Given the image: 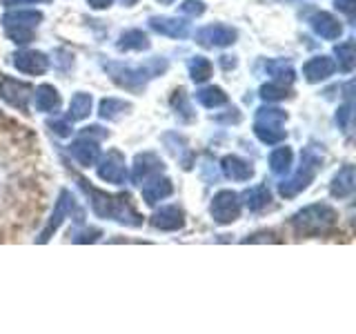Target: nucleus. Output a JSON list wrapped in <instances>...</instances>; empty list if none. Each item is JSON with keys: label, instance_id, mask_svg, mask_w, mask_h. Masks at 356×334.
Instances as JSON below:
<instances>
[{"label": "nucleus", "instance_id": "7ed1b4c3", "mask_svg": "<svg viewBox=\"0 0 356 334\" xmlns=\"http://www.w3.org/2000/svg\"><path fill=\"white\" fill-rule=\"evenodd\" d=\"M339 214L337 209L327 203H314L303 209H298L289 221L292 230L298 237H323L327 234L334 225H337Z\"/></svg>", "mask_w": 356, "mask_h": 334}, {"label": "nucleus", "instance_id": "a878e982", "mask_svg": "<svg viewBox=\"0 0 356 334\" xmlns=\"http://www.w3.org/2000/svg\"><path fill=\"white\" fill-rule=\"evenodd\" d=\"M92 105H94L92 94L78 92L72 98V103H70V114H67V118H70V120H83V118H87L89 114H92Z\"/></svg>", "mask_w": 356, "mask_h": 334}, {"label": "nucleus", "instance_id": "dca6fc26", "mask_svg": "<svg viewBox=\"0 0 356 334\" xmlns=\"http://www.w3.org/2000/svg\"><path fill=\"white\" fill-rule=\"evenodd\" d=\"M149 27L161 33V36H167V38H187L189 33V25L181 18H172V16H152L149 18Z\"/></svg>", "mask_w": 356, "mask_h": 334}, {"label": "nucleus", "instance_id": "9b49d317", "mask_svg": "<svg viewBox=\"0 0 356 334\" xmlns=\"http://www.w3.org/2000/svg\"><path fill=\"white\" fill-rule=\"evenodd\" d=\"M98 176L103 178L105 183L111 185H122L127 178V167H125V156L118 150H109L98 163Z\"/></svg>", "mask_w": 356, "mask_h": 334}, {"label": "nucleus", "instance_id": "4c0bfd02", "mask_svg": "<svg viewBox=\"0 0 356 334\" xmlns=\"http://www.w3.org/2000/svg\"><path fill=\"white\" fill-rule=\"evenodd\" d=\"M350 118H352V105H343L339 111H337V122L343 127V129H348L350 127Z\"/></svg>", "mask_w": 356, "mask_h": 334}, {"label": "nucleus", "instance_id": "c85d7f7f", "mask_svg": "<svg viewBox=\"0 0 356 334\" xmlns=\"http://www.w3.org/2000/svg\"><path fill=\"white\" fill-rule=\"evenodd\" d=\"M265 72L270 74L276 83H292L294 81V76H296V72H294V67H292V63H287V61H270L265 65Z\"/></svg>", "mask_w": 356, "mask_h": 334}, {"label": "nucleus", "instance_id": "72a5a7b5", "mask_svg": "<svg viewBox=\"0 0 356 334\" xmlns=\"http://www.w3.org/2000/svg\"><path fill=\"white\" fill-rule=\"evenodd\" d=\"M181 14L185 16H203L205 14V3H200V0H185V3L181 5Z\"/></svg>", "mask_w": 356, "mask_h": 334}, {"label": "nucleus", "instance_id": "4be33fe9", "mask_svg": "<svg viewBox=\"0 0 356 334\" xmlns=\"http://www.w3.org/2000/svg\"><path fill=\"white\" fill-rule=\"evenodd\" d=\"M149 36L143 29H127L120 33V38L116 42V47L120 51H145L149 49Z\"/></svg>", "mask_w": 356, "mask_h": 334}, {"label": "nucleus", "instance_id": "2f4dec72", "mask_svg": "<svg viewBox=\"0 0 356 334\" xmlns=\"http://www.w3.org/2000/svg\"><path fill=\"white\" fill-rule=\"evenodd\" d=\"M334 54H337V58H339V67H341V72H352L354 70V65H356V56H354V42L348 40V42H343V45H337V49H334Z\"/></svg>", "mask_w": 356, "mask_h": 334}, {"label": "nucleus", "instance_id": "1a4fd4ad", "mask_svg": "<svg viewBox=\"0 0 356 334\" xmlns=\"http://www.w3.org/2000/svg\"><path fill=\"white\" fill-rule=\"evenodd\" d=\"M33 94V89L27 83H20L16 78H0V98L9 103L11 107H16L22 114H27L29 109V98Z\"/></svg>", "mask_w": 356, "mask_h": 334}, {"label": "nucleus", "instance_id": "423d86ee", "mask_svg": "<svg viewBox=\"0 0 356 334\" xmlns=\"http://www.w3.org/2000/svg\"><path fill=\"white\" fill-rule=\"evenodd\" d=\"M42 14L33 9H16V11H7L3 16V27L5 33L11 42L16 45H27L33 40V29L40 25Z\"/></svg>", "mask_w": 356, "mask_h": 334}, {"label": "nucleus", "instance_id": "f704fd0d", "mask_svg": "<svg viewBox=\"0 0 356 334\" xmlns=\"http://www.w3.org/2000/svg\"><path fill=\"white\" fill-rule=\"evenodd\" d=\"M100 237H103V232L96 230V228H89V230H85V232H76V234H74V241H76V243H96Z\"/></svg>", "mask_w": 356, "mask_h": 334}, {"label": "nucleus", "instance_id": "e433bc0d", "mask_svg": "<svg viewBox=\"0 0 356 334\" xmlns=\"http://www.w3.org/2000/svg\"><path fill=\"white\" fill-rule=\"evenodd\" d=\"M243 243H281V239H276V234L272 232H259V234H254V237L245 239Z\"/></svg>", "mask_w": 356, "mask_h": 334}, {"label": "nucleus", "instance_id": "f03ea898", "mask_svg": "<svg viewBox=\"0 0 356 334\" xmlns=\"http://www.w3.org/2000/svg\"><path fill=\"white\" fill-rule=\"evenodd\" d=\"M103 70L109 74V78L118 87L127 89V92L140 94L152 78H159L161 74L167 72V61L165 58H152L145 65H125V63H105Z\"/></svg>", "mask_w": 356, "mask_h": 334}, {"label": "nucleus", "instance_id": "f8f14e48", "mask_svg": "<svg viewBox=\"0 0 356 334\" xmlns=\"http://www.w3.org/2000/svg\"><path fill=\"white\" fill-rule=\"evenodd\" d=\"M165 165L161 161L159 154L154 152H143L134 159V167H131V183L143 185L147 178L156 176V174H163Z\"/></svg>", "mask_w": 356, "mask_h": 334}, {"label": "nucleus", "instance_id": "a19ab883", "mask_svg": "<svg viewBox=\"0 0 356 334\" xmlns=\"http://www.w3.org/2000/svg\"><path fill=\"white\" fill-rule=\"evenodd\" d=\"M5 7H14V5H25V3H51V0H0Z\"/></svg>", "mask_w": 356, "mask_h": 334}, {"label": "nucleus", "instance_id": "39448f33", "mask_svg": "<svg viewBox=\"0 0 356 334\" xmlns=\"http://www.w3.org/2000/svg\"><path fill=\"white\" fill-rule=\"evenodd\" d=\"M287 114L278 107H259L254 118V134L265 145H278L285 141Z\"/></svg>", "mask_w": 356, "mask_h": 334}, {"label": "nucleus", "instance_id": "aec40b11", "mask_svg": "<svg viewBox=\"0 0 356 334\" xmlns=\"http://www.w3.org/2000/svg\"><path fill=\"white\" fill-rule=\"evenodd\" d=\"M220 170L227 178H232V181H238V183L250 181V178L254 176V167L248 161H243L241 156H234V154L225 156V159L220 161Z\"/></svg>", "mask_w": 356, "mask_h": 334}, {"label": "nucleus", "instance_id": "c9c22d12", "mask_svg": "<svg viewBox=\"0 0 356 334\" xmlns=\"http://www.w3.org/2000/svg\"><path fill=\"white\" fill-rule=\"evenodd\" d=\"M47 127L56 134V136H70V134H72V125H70V122H67V120H49L47 122Z\"/></svg>", "mask_w": 356, "mask_h": 334}, {"label": "nucleus", "instance_id": "473e14b6", "mask_svg": "<svg viewBox=\"0 0 356 334\" xmlns=\"http://www.w3.org/2000/svg\"><path fill=\"white\" fill-rule=\"evenodd\" d=\"M289 96V89L283 83H267L261 87V98L265 100H285Z\"/></svg>", "mask_w": 356, "mask_h": 334}, {"label": "nucleus", "instance_id": "5701e85b", "mask_svg": "<svg viewBox=\"0 0 356 334\" xmlns=\"http://www.w3.org/2000/svg\"><path fill=\"white\" fill-rule=\"evenodd\" d=\"M33 96H36V109L38 111H44V114H54V111H58L60 94L54 85H47V83L40 85Z\"/></svg>", "mask_w": 356, "mask_h": 334}, {"label": "nucleus", "instance_id": "c756f323", "mask_svg": "<svg viewBox=\"0 0 356 334\" xmlns=\"http://www.w3.org/2000/svg\"><path fill=\"white\" fill-rule=\"evenodd\" d=\"M172 109H174V114L178 118H183L185 122L194 120V109H192V105H189V98H187L183 87H178L176 92H174V96H172Z\"/></svg>", "mask_w": 356, "mask_h": 334}, {"label": "nucleus", "instance_id": "ddd939ff", "mask_svg": "<svg viewBox=\"0 0 356 334\" xmlns=\"http://www.w3.org/2000/svg\"><path fill=\"white\" fill-rule=\"evenodd\" d=\"M149 223L156 230L163 232H176L185 225V212L181 205H165L161 209L154 212V216L149 218Z\"/></svg>", "mask_w": 356, "mask_h": 334}, {"label": "nucleus", "instance_id": "f257e3e1", "mask_svg": "<svg viewBox=\"0 0 356 334\" xmlns=\"http://www.w3.org/2000/svg\"><path fill=\"white\" fill-rule=\"evenodd\" d=\"M83 192L89 196V205H92L94 214L100 218H111L127 228H140L143 216L136 212V207L131 205L129 194H107L103 189H96L94 185H89L87 178H78Z\"/></svg>", "mask_w": 356, "mask_h": 334}, {"label": "nucleus", "instance_id": "9d476101", "mask_svg": "<svg viewBox=\"0 0 356 334\" xmlns=\"http://www.w3.org/2000/svg\"><path fill=\"white\" fill-rule=\"evenodd\" d=\"M72 212H78L76 200H74V196H72L70 192H67V189H60L58 200H56V209H54L51 218L47 221V225L42 228L40 237H38V243H47V241L54 237V232L60 228V223H63L67 216H72Z\"/></svg>", "mask_w": 356, "mask_h": 334}, {"label": "nucleus", "instance_id": "79ce46f5", "mask_svg": "<svg viewBox=\"0 0 356 334\" xmlns=\"http://www.w3.org/2000/svg\"><path fill=\"white\" fill-rule=\"evenodd\" d=\"M89 3V7L92 9H107V7H111V0H87Z\"/></svg>", "mask_w": 356, "mask_h": 334}, {"label": "nucleus", "instance_id": "6e6552de", "mask_svg": "<svg viewBox=\"0 0 356 334\" xmlns=\"http://www.w3.org/2000/svg\"><path fill=\"white\" fill-rule=\"evenodd\" d=\"M236 38H238V31L229 25H222V22H214V25H207L196 31V42L200 47H207V49L229 47V45L236 42Z\"/></svg>", "mask_w": 356, "mask_h": 334}, {"label": "nucleus", "instance_id": "ea45409f", "mask_svg": "<svg viewBox=\"0 0 356 334\" xmlns=\"http://www.w3.org/2000/svg\"><path fill=\"white\" fill-rule=\"evenodd\" d=\"M354 7H356V0H337V9L350 18L354 16Z\"/></svg>", "mask_w": 356, "mask_h": 334}, {"label": "nucleus", "instance_id": "2eb2a0df", "mask_svg": "<svg viewBox=\"0 0 356 334\" xmlns=\"http://www.w3.org/2000/svg\"><path fill=\"white\" fill-rule=\"evenodd\" d=\"M309 25L314 29L316 36L325 38V40H339L343 36V25L339 18H334L327 11H318L309 18Z\"/></svg>", "mask_w": 356, "mask_h": 334}, {"label": "nucleus", "instance_id": "c03bdc74", "mask_svg": "<svg viewBox=\"0 0 356 334\" xmlns=\"http://www.w3.org/2000/svg\"><path fill=\"white\" fill-rule=\"evenodd\" d=\"M159 3H161V5H172L174 0H159Z\"/></svg>", "mask_w": 356, "mask_h": 334}, {"label": "nucleus", "instance_id": "7c9ffc66", "mask_svg": "<svg viewBox=\"0 0 356 334\" xmlns=\"http://www.w3.org/2000/svg\"><path fill=\"white\" fill-rule=\"evenodd\" d=\"M189 76H192L194 83H205L211 76V63L205 56H194V58L189 61Z\"/></svg>", "mask_w": 356, "mask_h": 334}, {"label": "nucleus", "instance_id": "b1692460", "mask_svg": "<svg viewBox=\"0 0 356 334\" xmlns=\"http://www.w3.org/2000/svg\"><path fill=\"white\" fill-rule=\"evenodd\" d=\"M243 198H245V205H248L250 212H261L265 207H270L272 192H270V187H267V185H256V187L248 189Z\"/></svg>", "mask_w": 356, "mask_h": 334}, {"label": "nucleus", "instance_id": "6ab92c4d", "mask_svg": "<svg viewBox=\"0 0 356 334\" xmlns=\"http://www.w3.org/2000/svg\"><path fill=\"white\" fill-rule=\"evenodd\" d=\"M70 154L74 156V161L83 167H92L98 163L100 159V150H98V143L94 138H78L70 145Z\"/></svg>", "mask_w": 356, "mask_h": 334}, {"label": "nucleus", "instance_id": "f3484780", "mask_svg": "<svg viewBox=\"0 0 356 334\" xmlns=\"http://www.w3.org/2000/svg\"><path fill=\"white\" fill-rule=\"evenodd\" d=\"M172 192H174V185H172L170 178L156 174V176H152V178L145 181V185H143V200L147 205H156L159 200L172 196Z\"/></svg>", "mask_w": 356, "mask_h": 334}, {"label": "nucleus", "instance_id": "412c9836", "mask_svg": "<svg viewBox=\"0 0 356 334\" xmlns=\"http://www.w3.org/2000/svg\"><path fill=\"white\" fill-rule=\"evenodd\" d=\"M356 187V178H354V165H345L334 174L332 183H330V194L334 198H348Z\"/></svg>", "mask_w": 356, "mask_h": 334}, {"label": "nucleus", "instance_id": "20e7f679", "mask_svg": "<svg viewBox=\"0 0 356 334\" xmlns=\"http://www.w3.org/2000/svg\"><path fill=\"white\" fill-rule=\"evenodd\" d=\"M321 167H323V154L316 145H309V148H305L303 154H300V167L296 170V174L285 178L283 183H278V194L283 198L298 196L303 189L309 187L312 181H314Z\"/></svg>", "mask_w": 356, "mask_h": 334}, {"label": "nucleus", "instance_id": "cd10ccee", "mask_svg": "<svg viewBox=\"0 0 356 334\" xmlns=\"http://www.w3.org/2000/svg\"><path fill=\"white\" fill-rule=\"evenodd\" d=\"M292 161H294V154L292 150L287 148V145H283V148H276L272 154H270V170L274 174H287L289 167H292Z\"/></svg>", "mask_w": 356, "mask_h": 334}, {"label": "nucleus", "instance_id": "37998d69", "mask_svg": "<svg viewBox=\"0 0 356 334\" xmlns=\"http://www.w3.org/2000/svg\"><path fill=\"white\" fill-rule=\"evenodd\" d=\"M222 67H227V70L229 67H236V61H234L232 56H222Z\"/></svg>", "mask_w": 356, "mask_h": 334}, {"label": "nucleus", "instance_id": "4468645a", "mask_svg": "<svg viewBox=\"0 0 356 334\" xmlns=\"http://www.w3.org/2000/svg\"><path fill=\"white\" fill-rule=\"evenodd\" d=\"M11 58H14L11 63H14L18 72L29 74V76H40L47 72V67H49V58L42 51H16Z\"/></svg>", "mask_w": 356, "mask_h": 334}, {"label": "nucleus", "instance_id": "0eeeda50", "mask_svg": "<svg viewBox=\"0 0 356 334\" xmlns=\"http://www.w3.org/2000/svg\"><path fill=\"white\" fill-rule=\"evenodd\" d=\"M209 214L218 225H229L241 216V198L232 189H220V192L211 198Z\"/></svg>", "mask_w": 356, "mask_h": 334}, {"label": "nucleus", "instance_id": "bb28decb", "mask_svg": "<svg viewBox=\"0 0 356 334\" xmlns=\"http://www.w3.org/2000/svg\"><path fill=\"white\" fill-rule=\"evenodd\" d=\"M196 100L203 107H207V109H216V107H220V105H225L227 103V94L222 92L220 87H216V85H209V87H203V89H198L196 92Z\"/></svg>", "mask_w": 356, "mask_h": 334}, {"label": "nucleus", "instance_id": "a211bd4d", "mask_svg": "<svg viewBox=\"0 0 356 334\" xmlns=\"http://www.w3.org/2000/svg\"><path fill=\"white\" fill-rule=\"evenodd\" d=\"M337 70V63H334L330 56H314L303 65V76L307 83H321L327 81V78Z\"/></svg>", "mask_w": 356, "mask_h": 334}, {"label": "nucleus", "instance_id": "a18cd8bd", "mask_svg": "<svg viewBox=\"0 0 356 334\" xmlns=\"http://www.w3.org/2000/svg\"><path fill=\"white\" fill-rule=\"evenodd\" d=\"M285 3H289V0H285Z\"/></svg>", "mask_w": 356, "mask_h": 334}, {"label": "nucleus", "instance_id": "58836bf2", "mask_svg": "<svg viewBox=\"0 0 356 334\" xmlns=\"http://www.w3.org/2000/svg\"><path fill=\"white\" fill-rule=\"evenodd\" d=\"M83 136H87V138H105L107 136V132L103 129V127H98V125H92V127H85L83 129Z\"/></svg>", "mask_w": 356, "mask_h": 334}, {"label": "nucleus", "instance_id": "393cba45", "mask_svg": "<svg viewBox=\"0 0 356 334\" xmlns=\"http://www.w3.org/2000/svg\"><path fill=\"white\" fill-rule=\"evenodd\" d=\"M129 109H131V103H127V100L103 98V100H100L98 114H100V118H105V120H118V118L125 116Z\"/></svg>", "mask_w": 356, "mask_h": 334}]
</instances>
